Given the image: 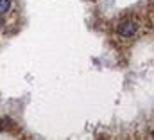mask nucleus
I'll return each instance as SVG.
<instances>
[{
    "label": "nucleus",
    "instance_id": "2",
    "mask_svg": "<svg viewBox=\"0 0 154 140\" xmlns=\"http://www.w3.org/2000/svg\"><path fill=\"white\" fill-rule=\"evenodd\" d=\"M11 9V0H0V14H5Z\"/></svg>",
    "mask_w": 154,
    "mask_h": 140
},
{
    "label": "nucleus",
    "instance_id": "1",
    "mask_svg": "<svg viewBox=\"0 0 154 140\" xmlns=\"http://www.w3.org/2000/svg\"><path fill=\"white\" fill-rule=\"evenodd\" d=\"M136 29H138L136 22H133V20H124V22L118 25V34L122 36V38H133L134 33H136Z\"/></svg>",
    "mask_w": 154,
    "mask_h": 140
},
{
    "label": "nucleus",
    "instance_id": "3",
    "mask_svg": "<svg viewBox=\"0 0 154 140\" xmlns=\"http://www.w3.org/2000/svg\"><path fill=\"white\" fill-rule=\"evenodd\" d=\"M2 25H4V22H2V20H0V27H2Z\"/></svg>",
    "mask_w": 154,
    "mask_h": 140
}]
</instances>
